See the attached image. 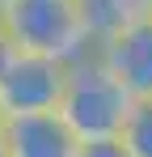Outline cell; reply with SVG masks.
Masks as SVG:
<instances>
[{
	"mask_svg": "<svg viewBox=\"0 0 152 157\" xmlns=\"http://www.w3.org/2000/svg\"><path fill=\"white\" fill-rule=\"evenodd\" d=\"M0 17H4V38L13 47L55 55L63 64H76L97 47L85 17V0H13L0 9Z\"/></svg>",
	"mask_w": 152,
	"mask_h": 157,
	"instance_id": "obj_1",
	"label": "cell"
},
{
	"mask_svg": "<svg viewBox=\"0 0 152 157\" xmlns=\"http://www.w3.org/2000/svg\"><path fill=\"white\" fill-rule=\"evenodd\" d=\"M131 106H135V94L97 59V51L72 64L59 115L68 119V128L80 140H114V136H123Z\"/></svg>",
	"mask_w": 152,
	"mask_h": 157,
	"instance_id": "obj_2",
	"label": "cell"
},
{
	"mask_svg": "<svg viewBox=\"0 0 152 157\" xmlns=\"http://www.w3.org/2000/svg\"><path fill=\"white\" fill-rule=\"evenodd\" d=\"M68 72H72V64H63L55 55H38V51L4 43V51H0V106H4V115L59 110L63 89H68Z\"/></svg>",
	"mask_w": 152,
	"mask_h": 157,
	"instance_id": "obj_3",
	"label": "cell"
},
{
	"mask_svg": "<svg viewBox=\"0 0 152 157\" xmlns=\"http://www.w3.org/2000/svg\"><path fill=\"white\" fill-rule=\"evenodd\" d=\"M80 136L68 128L59 110L42 115H9L0 149L9 157H80Z\"/></svg>",
	"mask_w": 152,
	"mask_h": 157,
	"instance_id": "obj_4",
	"label": "cell"
},
{
	"mask_svg": "<svg viewBox=\"0 0 152 157\" xmlns=\"http://www.w3.org/2000/svg\"><path fill=\"white\" fill-rule=\"evenodd\" d=\"M93 51L135 98H152V17L118 30L114 38L97 43Z\"/></svg>",
	"mask_w": 152,
	"mask_h": 157,
	"instance_id": "obj_5",
	"label": "cell"
},
{
	"mask_svg": "<svg viewBox=\"0 0 152 157\" xmlns=\"http://www.w3.org/2000/svg\"><path fill=\"white\" fill-rule=\"evenodd\" d=\"M85 17L93 30V43H106L118 30L152 17V0H85Z\"/></svg>",
	"mask_w": 152,
	"mask_h": 157,
	"instance_id": "obj_6",
	"label": "cell"
},
{
	"mask_svg": "<svg viewBox=\"0 0 152 157\" xmlns=\"http://www.w3.org/2000/svg\"><path fill=\"white\" fill-rule=\"evenodd\" d=\"M118 140L131 149V157H152V98H135Z\"/></svg>",
	"mask_w": 152,
	"mask_h": 157,
	"instance_id": "obj_7",
	"label": "cell"
},
{
	"mask_svg": "<svg viewBox=\"0 0 152 157\" xmlns=\"http://www.w3.org/2000/svg\"><path fill=\"white\" fill-rule=\"evenodd\" d=\"M80 157H131V149H127L118 136L114 140H85L80 144Z\"/></svg>",
	"mask_w": 152,
	"mask_h": 157,
	"instance_id": "obj_8",
	"label": "cell"
},
{
	"mask_svg": "<svg viewBox=\"0 0 152 157\" xmlns=\"http://www.w3.org/2000/svg\"><path fill=\"white\" fill-rule=\"evenodd\" d=\"M4 43H9V38H4V17H0V51H4Z\"/></svg>",
	"mask_w": 152,
	"mask_h": 157,
	"instance_id": "obj_9",
	"label": "cell"
},
{
	"mask_svg": "<svg viewBox=\"0 0 152 157\" xmlns=\"http://www.w3.org/2000/svg\"><path fill=\"white\" fill-rule=\"evenodd\" d=\"M4 123H9V115H4V106H0V136H4Z\"/></svg>",
	"mask_w": 152,
	"mask_h": 157,
	"instance_id": "obj_10",
	"label": "cell"
},
{
	"mask_svg": "<svg viewBox=\"0 0 152 157\" xmlns=\"http://www.w3.org/2000/svg\"><path fill=\"white\" fill-rule=\"evenodd\" d=\"M4 4H13V0H0V9H4Z\"/></svg>",
	"mask_w": 152,
	"mask_h": 157,
	"instance_id": "obj_11",
	"label": "cell"
},
{
	"mask_svg": "<svg viewBox=\"0 0 152 157\" xmlns=\"http://www.w3.org/2000/svg\"><path fill=\"white\" fill-rule=\"evenodd\" d=\"M0 157H9V153H4V149H0Z\"/></svg>",
	"mask_w": 152,
	"mask_h": 157,
	"instance_id": "obj_12",
	"label": "cell"
}]
</instances>
